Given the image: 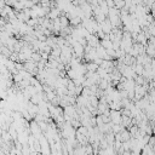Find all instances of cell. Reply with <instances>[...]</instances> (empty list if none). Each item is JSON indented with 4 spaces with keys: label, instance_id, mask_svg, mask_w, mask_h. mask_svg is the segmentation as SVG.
Instances as JSON below:
<instances>
[{
    "label": "cell",
    "instance_id": "cell-1",
    "mask_svg": "<svg viewBox=\"0 0 155 155\" xmlns=\"http://www.w3.org/2000/svg\"><path fill=\"white\" fill-rule=\"evenodd\" d=\"M121 118H122L121 114H120L119 112H115V110L113 109V112L110 113V119L113 120V122H114V124H119V122L121 121Z\"/></svg>",
    "mask_w": 155,
    "mask_h": 155
}]
</instances>
